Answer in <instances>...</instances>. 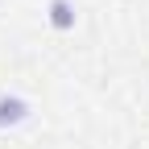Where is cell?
I'll return each mask as SVG.
<instances>
[{"label":"cell","mask_w":149,"mask_h":149,"mask_svg":"<svg viewBox=\"0 0 149 149\" xmlns=\"http://www.w3.org/2000/svg\"><path fill=\"white\" fill-rule=\"evenodd\" d=\"M46 21H50V29L70 33V29H74V21H79V8H74V0H50V4H46Z\"/></svg>","instance_id":"obj_2"},{"label":"cell","mask_w":149,"mask_h":149,"mask_svg":"<svg viewBox=\"0 0 149 149\" xmlns=\"http://www.w3.org/2000/svg\"><path fill=\"white\" fill-rule=\"evenodd\" d=\"M29 100L17 95V91H0V128H21L29 120Z\"/></svg>","instance_id":"obj_1"}]
</instances>
